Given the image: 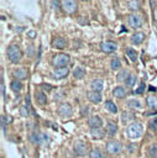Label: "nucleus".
Wrapping results in <instances>:
<instances>
[{
  "label": "nucleus",
  "instance_id": "f257e3e1",
  "mask_svg": "<svg viewBox=\"0 0 157 158\" xmlns=\"http://www.w3.org/2000/svg\"><path fill=\"white\" fill-rule=\"evenodd\" d=\"M126 133L129 136V138L131 139H137L142 136L143 133V126L140 122H132L127 126L126 128Z\"/></svg>",
  "mask_w": 157,
  "mask_h": 158
},
{
  "label": "nucleus",
  "instance_id": "f03ea898",
  "mask_svg": "<svg viewBox=\"0 0 157 158\" xmlns=\"http://www.w3.org/2000/svg\"><path fill=\"white\" fill-rule=\"evenodd\" d=\"M6 54H7V58L10 59L11 63H17V62H20L21 58H22V52H21V49H20L17 46H15V44H11V46L7 47Z\"/></svg>",
  "mask_w": 157,
  "mask_h": 158
},
{
  "label": "nucleus",
  "instance_id": "7ed1b4c3",
  "mask_svg": "<svg viewBox=\"0 0 157 158\" xmlns=\"http://www.w3.org/2000/svg\"><path fill=\"white\" fill-rule=\"evenodd\" d=\"M69 62H70V57L68 54H64V53L56 54L53 57V60H52L53 65L57 67V68H59V67H67L69 64Z\"/></svg>",
  "mask_w": 157,
  "mask_h": 158
},
{
  "label": "nucleus",
  "instance_id": "20e7f679",
  "mask_svg": "<svg viewBox=\"0 0 157 158\" xmlns=\"http://www.w3.org/2000/svg\"><path fill=\"white\" fill-rule=\"evenodd\" d=\"M61 7L67 14H74L77 11V0H61Z\"/></svg>",
  "mask_w": 157,
  "mask_h": 158
},
{
  "label": "nucleus",
  "instance_id": "39448f33",
  "mask_svg": "<svg viewBox=\"0 0 157 158\" xmlns=\"http://www.w3.org/2000/svg\"><path fill=\"white\" fill-rule=\"evenodd\" d=\"M122 151V144L119 141H109L106 143V152L110 154H119Z\"/></svg>",
  "mask_w": 157,
  "mask_h": 158
},
{
  "label": "nucleus",
  "instance_id": "423d86ee",
  "mask_svg": "<svg viewBox=\"0 0 157 158\" xmlns=\"http://www.w3.org/2000/svg\"><path fill=\"white\" fill-rule=\"evenodd\" d=\"M127 23L132 27V28H138L142 26V17L137 14H131L127 16Z\"/></svg>",
  "mask_w": 157,
  "mask_h": 158
},
{
  "label": "nucleus",
  "instance_id": "0eeeda50",
  "mask_svg": "<svg viewBox=\"0 0 157 158\" xmlns=\"http://www.w3.org/2000/svg\"><path fill=\"white\" fill-rule=\"evenodd\" d=\"M100 49L104 52V53H112L117 49V44L112 41H105V42H101L100 43Z\"/></svg>",
  "mask_w": 157,
  "mask_h": 158
},
{
  "label": "nucleus",
  "instance_id": "6e6552de",
  "mask_svg": "<svg viewBox=\"0 0 157 158\" xmlns=\"http://www.w3.org/2000/svg\"><path fill=\"white\" fill-rule=\"evenodd\" d=\"M73 151L78 156H85L88 148H87V144L83 141H75L74 142V146H73Z\"/></svg>",
  "mask_w": 157,
  "mask_h": 158
},
{
  "label": "nucleus",
  "instance_id": "1a4fd4ad",
  "mask_svg": "<svg viewBox=\"0 0 157 158\" xmlns=\"http://www.w3.org/2000/svg\"><path fill=\"white\" fill-rule=\"evenodd\" d=\"M73 110H72V106L68 104V102H62L58 107V114L63 117H69L72 115Z\"/></svg>",
  "mask_w": 157,
  "mask_h": 158
},
{
  "label": "nucleus",
  "instance_id": "9d476101",
  "mask_svg": "<svg viewBox=\"0 0 157 158\" xmlns=\"http://www.w3.org/2000/svg\"><path fill=\"white\" fill-rule=\"evenodd\" d=\"M30 138H31V142L32 143H35V144H41L42 142H45V141H47V136L46 135H43V133H38V132H33L31 136H30Z\"/></svg>",
  "mask_w": 157,
  "mask_h": 158
},
{
  "label": "nucleus",
  "instance_id": "9b49d317",
  "mask_svg": "<svg viewBox=\"0 0 157 158\" xmlns=\"http://www.w3.org/2000/svg\"><path fill=\"white\" fill-rule=\"evenodd\" d=\"M87 96H88V100H89L90 102H93V104H99V102L101 101V94H100L99 91L90 90V91H88Z\"/></svg>",
  "mask_w": 157,
  "mask_h": 158
},
{
  "label": "nucleus",
  "instance_id": "f8f14e48",
  "mask_svg": "<svg viewBox=\"0 0 157 158\" xmlns=\"http://www.w3.org/2000/svg\"><path fill=\"white\" fill-rule=\"evenodd\" d=\"M68 74H69V68L68 67H59V68H56L54 72H53V75L57 79H62V78L67 77Z\"/></svg>",
  "mask_w": 157,
  "mask_h": 158
},
{
  "label": "nucleus",
  "instance_id": "ddd939ff",
  "mask_svg": "<svg viewBox=\"0 0 157 158\" xmlns=\"http://www.w3.org/2000/svg\"><path fill=\"white\" fill-rule=\"evenodd\" d=\"M88 123L91 128H95V127H101L103 125V120L98 116V115H94V116H90L88 118Z\"/></svg>",
  "mask_w": 157,
  "mask_h": 158
},
{
  "label": "nucleus",
  "instance_id": "4468645a",
  "mask_svg": "<svg viewBox=\"0 0 157 158\" xmlns=\"http://www.w3.org/2000/svg\"><path fill=\"white\" fill-rule=\"evenodd\" d=\"M143 40H145V35L142 32H136L131 36V42L134 44H141L143 42Z\"/></svg>",
  "mask_w": 157,
  "mask_h": 158
},
{
  "label": "nucleus",
  "instance_id": "2eb2a0df",
  "mask_svg": "<svg viewBox=\"0 0 157 158\" xmlns=\"http://www.w3.org/2000/svg\"><path fill=\"white\" fill-rule=\"evenodd\" d=\"M135 118V115L132 114V112H129V111H124V112H121V116H120V120H121V122L125 125V123H127V122H130V121H132Z\"/></svg>",
  "mask_w": 157,
  "mask_h": 158
},
{
  "label": "nucleus",
  "instance_id": "dca6fc26",
  "mask_svg": "<svg viewBox=\"0 0 157 158\" xmlns=\"http://www.w3.org/2000/svg\"><path fill=\"white\" fill-rule=\"evenodd\" d=\"M116 132H117V126H116V123L112 122V121H109L108 125H106V133H108L110 137H112V136H115Z\"/></svg>",
  "mask_w": 157,
  "mask_h": 158
},
{
  "label": "nucleus",
  "instance_id": "f3484780",
  "mask_svg": "<svg viewBox=\"0 0 157 158\" xmlns=\"http://www.w3.org/2000/svg\"><path fill=\"white\" fill-rule=\"evenodd\" d=\"M35 99H36V101H37L40 105L47 104V96H46V94H45L43 91H36V93H35Z\"/></svg>",
  "mask_w": 157,
  "mask_h": 158
},
{
  "label": "nucleus",
  "instance_id": "a211bd4d",
  "mask_svg": "<svg viewBox=\"0 0 157 158\" xmlns=\"http://www.w3.org/2000/svg\"><path fill=\"white\" fill-rule=\"evenodd\" d=\"M66 44H67V41H66L64 38H62V37H57V38H54L53 42H52V46L56 47V48H58V49L64 48Z\"/></svg>",
  "mask_w": 157,
  "mask_h": 158
},
{
  "label": "nucleus",
  "instance_id": "6ab92c4d",
  "mask_svg": "<svg viewBox=\"0 0 157 158\" xmlns=\"http://www.w3.org/2000/svg\"><path fill=\"white\" fill-rule=\"evenodd\" d=\"M112 95L117 99H122L125 95H126V89L124 86H116L114 90H112Z\"/></svg>",
  "mask_w": 157,
  "mask_h": 158
},
{
  "label": "nucleus",
  "instance_id": "aec40b11",
  "mask_svg": "<svg viewBox=\"0 0 157 158\" xmlns=\"http://www.w3.org/2000/svg\"><path fill=\"white\" fill-rule=\"evenodd\" d=\"M91 89L93 90H95V91H101L103 90V86H104V83H103V80L101 79H94L93 81H91Z\"/></svg>",
  "mask_w": 157,
  "mask_h": 158
},
{
  "label": "nucleus",
  "instance_id": "412c9836",
  "mask_svg": "<svg viewBox=\"0 0 157 158\" xmlns=\"http://www.w3.org/2000/svg\"><path fill=\"white\" fill-rule=\"evenodd\" d=\"M126 105H127V107L131 109V110H140V109H141V102H140L137 99H130Z\"/></svg>",
  "mask_w": 157,
  "mask_h": 158
},
{
  "label": "nucleus",
  "instance_id": "4be33fe9",
  "mask_svg": "<svg viewBox=\"0 0 157 158\" xmlns=\"http://www.w3.org/2000/svg\"><path fill=\"white\" fill-rule=\"evenodd\" d=\"M90 133H91V136H93L95 139H101L103 136H104V132H103V130H101L100 127L91 128V130H90Z\"/></svg>",
  "mask_w": 157,
  "mask_h": 158
},
{
  "label": "nucleus",
  "instance_id": "5701e85b",
  "mask_svg": "<svg viewBox=\"0 0 157 158\" xmlns=\"http://www.w3.org/2000/svg\"><path fill=\"white\" fill-rule=\"evenodd\" d=\"M89 158H105V154L99 148H93L89 152Z\"/></svg>",
  "mask_w": 157,
  "mask_h": 158
},
{
  "label": "nucleus",
  "instance_id": "b1692460",
  "mask_svg": "<svg viewBox=\"0 0 157 158\" xmlns=\"http://www.w3.org/2000/svg\"><path fill=\"white\" fill-rule=\"evenodd\" d=\"M15 77L20 80V79H26L27 78V70L25 69V68H19V69H16L15 70Z\"/></svg>",
  "mask_w": 157,
  "mask_h": 158
},
{
  "label": "nucleus",
  "instance_id": "393cba45",
  "mask_svg": "<svg viewBox=\"0 0 157 158\" xmlns=\"http://www.w3.org/2000/svg\"><path fill=\"white\" fill-rule=\"evenodd\" d=\"M10 86H11V89H12L15 93H19V91H21V90H22V83H21L19 79L12 80V81H11V84H10Z\"/></svg>",
  "mask_w": 157,
  "mask_h": 158
},
{
  "label": "nucleus",
  "instance_id": "a878e982",
  "mask_svg": "<svg viewBox=\"0 0 157 158\" xmlns=\"http://www.w3.org/2000/svg\"><path fill=\"white\" fill-rule=\"evenodd\" d=\"M129 75H130L129 70H126V69H122V70H120V72L117 73V75H116V79H117V81H125V80L129 78Z\"/></svg>",
  "mask_w": 157,
  "mask_h": 158
},
{
  "label": "nucleus",
  "instance_id": "bb28decb",
  "mask_svg": "<svg viewBox=\"0 0 157 158\" xmlns=\"http://www.w3.org/2000/svg\"><path fill=\"white\" fill-rule=\"evenodd\" d=\"M105 109H108V111H110L112 114H116L117 112V106L111 100H106L105 101Z\"/></svg>",
  "mask_w": 157,
  "mask_h": 158
},
{
  "label": "nucleus",
  "instance_id": "cd10ccee",
  "mask_svg": "<svg viewBox=\"0 0 157 158\" xmlns=\"http://www.w3.org/2000/svg\"><path fill=\"white\" fill-rule=\"evenodd\" d=\"M146 102H147V106L151 107V109H157V98L156 96H148L146 99Z\"/></svg>",
  "mask_w": 157,
  "mask_h": 158
},
{
  "label": "nucleus",
  "instance_id": "c85d7f7f",
  "mask_svg": "<svg viewBox=\"0 0 157 158\" xmlns=\"http://www.w3.org/2000/svg\"><path fill=\"white\" fill-rule=\"evenodd\" d=\"M126 54H127V57L132 62H136V59H137V52H136V49H134V48H126Z\"/></svg>",
  "mask_w": 157,
  "mask_h": 158
},
{
  "label": "nucleus",
  "instance_id": "c756f323",
  "mask_svg": "<svg viewBox=\"0 0 157 158\" xmlns=\"http://www.w3.org/2000/svg\"><path fill=\"white\" fill-rule=\"evenodd\" d=\"M136 81H137V78H136V75H134V74H130V75H129V78L125 80V84H126L127 86H134V85L136 84Z\"/></svg>",
  "mask_w": 157,
  "mask_h": 158
},
{
  "label": "nucleus",
  "instance_id": "7c9ffc66",
  "mask_svg": "<svg viewBox=\"0 0 157 158\" xmlns=\"http://www.w3.org/2000/svg\"><path fill=\"white\" fill-rule=\"evenodd\" d=\"M127 6H129V9L132 10V11L138 10V9H140V1H138V0H130L129 4H127Z\"/></svg>",
  "mask_w": 157,
  "mask_h": 158
},
{
  "label": "nucleus",
  "instance_id": "2f4dec72",
  "mask_svg": "<svg viewBox=\"0 0 157 158\" xmlns=\"http://www.w3.org/2000/svg\"><path fill=\"white\" fill-rule=\"evenodd\" d=\"M73 75H74L75 79H83V77H84V69H82L80 67L75 68L74 72H73Z\"/></svg>",
  "mask_w": 157,
  "mask_h": 158
},
{
  "label": "nucleus",
  "instance_id": "473e14b6",
  "mask_svg": "<svg viewBox=\"0 0 157 158\" xmlns=\"http://www.w3.org/2000/svg\"><path fill=\"white\" fill-rule=\"evenodd\" d=\"M110 67H111V69H119L120 67H121V62H120V59L119 58H112L111 59V63H110Z\"/></svg>",
  "mask_w": 157,
  "mask_h": 158
},
{
  "label": "nucleus",
  "instance_id": "72a5a7b5",
  "mask_svg": "<svg viewBox=\"0 0 157 158\" xmlns=\"http://www.w3.org/2000/svg\"><path fill=\"white\" fill-rule=\"evenodd\" d=\"M148 153H150V156H151L152 158H157V143H155V144H152V146L150 147Z\"/></svg>",
  "mask_w": 157,
  "mask_h": 158
},
{
  "label": "nucleus",
  "instance_id": "f704fd0d",
  "mask_svg": "<svg viewBox=\"0 0 157 158\" xmlns=\"http://www.w3.org/2000/svg\"><path fill=\"white\" fill-rule=\"evenodd\" d=\"M143 89H145V83H141V85H140V88H138L137 90H135L134 93H135V94H141V93L143 91Z\"/></svg>",
  "mask_w": 157,
  "mask_h": 158
},
{
  "label": "nucleus",
  "instance_id": "c9c22d12",
  "mask_svg": "<svg viewBox=\"0 0 157 158\" xmlns=\"http://www.w3.org/2000/svg\"><path fill=\"white\" fill-rule=\"evenodd\" d=\"M127 148H129V152H131V153H134L135 151H136V148H137V144H129L127 146Z\"/></svg>",
  "mask_w": 157,
  "mask_h": 158
},
{
  "label": "nucleus",
  "instance_id": "e433bc0d",
  "mask_svg": "<svg viewBox=\"0 0 157 158\" xmlns=\"http://www.w3.org/2000/svg\"><path fill=\"white\" fill-rule=\"evenodd\" d=\"M42 88H43V90H45V91H49L52 86H51L49 84H42Z\"/></svg>",
  "mask_w": 157,
  "mask_h": 158
},
{
  "label": "nucleus",
  "instance_id": "4c0bfd02",
  "mask_svg": "<svg viewBox=\"0 0 157 158\" xmlns=\"http://www.w3.org/2000/svg\"><path fill=\"white\" fill-rule=\"evenodd\" d=\"M88 112H89V107H82V115L84 116V115H88Z\"/></svg>",
  "mask_w": 157,
  "mask_h": 158
},
{
  "label": "nucleus",
  "instance_id": "58836bf2",
  "mask_svg": "<svg viewBox=\"0 0 157 158\" xmlns=\"http://www.w3.org/2000/svg\"><path fill=\"white\" fill-rule=\"evenodd\" d=\"M1 96H2V99L5 98V86H4L2 80H1Z\"/></svg>",
  "mask_w": 157,
  "mask_h": 158
},
{
  "label": "nucleus",
  "instance_id": "ea45409f",
  "mask_svg": "<svg viewBox=\"0 0 157 158\" xmlns=\"http://www.w3.org/2000/svg\"><path fill=\"white\" fill-rule=\"evenodd\" d=\"M1 128H2V131H5V117L4 116L1 117Z\"/></svg>",
  "mask_w": 157,
  "mask_h": 158
},
{
  "label": "nucleus",
  "instance_id": "a19ab883",
  "mask_svg": "<svg viewBox=\"0 0 157 158\" xmlns=\"http://www.w3.org/2000/svg\"><path fill=\"white\" fill-rule=\"evenodd\" d=\"M61 5H59V2H58V0H53V7H59Z\"/></svg>",
  "mask_w": 157,
  "mask_h": 158
},
{
  "label": "nucleus",
  "instance_id": "79ce46f5",
  "mask_svg": "<svg viewBox=\"0 0 157 158\" xmlns=\"http://www.w3.org/2000/svg\"><path fill=\"white\" fill-rule=\"evenodd\" d=\"M152 123H153V125H155V127L157 128V117H155V120L152 121Z\"/></svg>",
  "mask_w": 157,
  "mask_h": 158
},
{
  "label": "nucleus",
  "instance_id": "37998d69",
  "mask_svg": "<svg viewBox=\"0 0 157 158\" xmlns=\"http://www.w3.org/2000/svg\"><path fill=\"white\" fill-rule=\"evenodd\" d=\"M28 35H30V36H31V37H33V36H36V33H35V32H33V31H31V32H30V33H28Z\"/></svg>",
  "mask_w": 157,
  "mask_h": 158
},
{
  "label": "nucleus",
  "instance_id": "c03bdc74",
  "mask_svg": "<svg viewBox=\"0 0 157 158\" xmlns=\"http://www.w3.org/2000/svg\"><path fill=\"white\" fill-rule=\"evenodd\" d=\"M150 90H151V91H156V88H153V86H150Z\"/></svg>",
  "mask_w": 157,
  "mask_h": 158
},
{
  "label": "nucleus",
  "instance_id": "a18cd8bd",
  "mask_svg": "<svg viewBox=\"0 0 157 158\" xmlns=\"http://www.w3.org/2000/svg\"><path fill=\"white\" fill-rule=\"evenodd\" d=\"M82 1H89V0H82Z\"/></svg>",
  "mask_w": 157,
  "mask_h": 158
}]
</instances>
